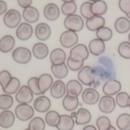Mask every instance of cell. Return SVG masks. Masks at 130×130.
<instances>
[{"label":"cell","instance_id":"cell-1","mask_svg":"<svg viewBox=\"0 0 130 130\" xmlns=\"http://www.w3.org/2000/svg\"><path fill=\"white\" fill-rule=\"evenodd\" d=\"M64 26L67 30L77 32L83 29L85 23L83 19L81 16L73 14L65 18Z\"/></svg>","mask_w":130,"mask_h":130},{"label":"cell","instance_id":"cell-2","mask_svg":"<svg viewBox=\"0 0 130 130\" xmlns=\"http://www.w3.org/2000/svg\"><path fill=\"white\" fill-rule=\"evenodd\" d=\"M95 73L93 68L85 66L78 71V80L82 85L91 86L95 82Z\"/></svg>","mask_w":130,"mask_h":130},{"label":"cell","instance_id":"cell-3","mask_svg":"<svg viewBox=\"0 0 130 130\" xmlns=\"http://www.w3.org/2000/svg\"><path fill=\"white\" fill-rule=\"evenodd\" d=\"M14 115L20 121H27L33 118L35 109L29 104H19L16 106Z\"/></svg>","mask_w":130,"mask_h":130},{"label":"cell","instance_id":"cell-4","mask_svg":"<svg viewBox=\"0 0 130 130\" xmlns=\"http://www.w3.org/2000/svg\"><path fill=\"white\" fill-rule=\"evenodd\" d=\"M21 15L20 12L15 9H10L6 11L3 16V23L8 28L13 29L20 24Z\"/></svg>","mask_w":130,"mask_h":130},{"label":"cell","instance_id":"cell-5","mask_svg":"<svg viewBox=\"0 0 130 130\" xmlns=\"http://www.w3.org/2000/svg\"><path fill=\"white\" fill-rule=\"evenodd\" d=\"M12 58L17 63L25 64L31 61L32 53L30 50L26 47H18L12 52Z\"/></svg>","mask_w":130,"mask_h":130},{"label":"cell","instance_id":"cell-6","mask_svg":"<svg viewBox=\"0 0 130 130\" xmlns=\"http://www.w3.org/2000/svg\"><path fill=\"white\" fill-rule=\"evenodd\" d=\"M89 56L88 48L84 44H77L71 49L70 56L71 59L78 61H85Z\"/></svg>","mask_w":130,"mask_h":130},{"label":"cell","instance_id":"cell-7","mask_svg":"<svg viewBox=\"0 0 130 130\" xmlns=\"http://www.w3.org/2000/svg\"><path fill=\"white\" fill-rule=\"evenodd\" d=\"M79 37L76 32L66 30L62 32L59 37V42L63 47L65 48H72L76 45Z\"/></svg>","mask_w":130,"mask_h":130},{"label":"cell","instance_id":"cell-8","mask_svg":"<svg viewBox=\"0 0 130 130\" xmlns=\"http://www.w3.org/2000/svg\"><path fill=\"white\" fill-rule=\"evenodd\" d=\"M98 108L102 113H111L116 108V101L113 96L105 95L99 100Z\"/></svg>","mask_w":130,"mask_h":130},{"label":"cell","instance_id":"cell-9","mask_svg":"<svg viewBox=\"0 0 130 130\" xmlns=\"http://www.w3.org/2000/svg\"><path fill=\"white\" fill-rule=\"evenodd\" d=\"M71 116L74 119L75 123L78 125H86L91 120V114L89 110L84 108L78 109L76 112H73Z\"/></svg>","mask_w":130,"mask_h":130},{"label":"cell","instance_id":"cell-10","mask_svg":"<svg viewBox=\"0 0 130 130\" xmlns=\"http://www.w3.org/2000/svg\"><path fill=\"white\" fill-rule=\"evenodd\" d=\"M15 98L20 104H29L33 100L34 94L27 85H23L16 93Z\"/></svg>","mask_w":130,"mask_h":130},{"label":"cell","instance_id":"cell-11","mask_svg":"<svg viewBox=\"0 0 130 130\" xmlns=\"http://www.w3.org/2000/svg\"><path fill=\"white\" fill-rule=\"evenodd\" d=\"M100 93L96 89L91 88L85 89L81 94L83 101L88 105H96L100 100Z\"/></svg>","mask_w":130,"mask_h":130},{"label":"cell","instance_id":"cell-12","mask_svg":"<svg viewBox=\"0 0 130 130\" xmlns=\"http://www.w3.org/2000/svg\"><path fill=\"white\" fill-rule=\"evenodd\" d=\"M121 89V83L116 79H111L104 84L103 86V93L105 95L113 96L120 93Z\"/></svg>","mask_w":130,"mask_h":130},{"label":"cell","instance_id":"cell-13","mask_svg":"<svg viewBox=\"0 0 130 130\" xmlns=\"http://www.w3.org/2000/svg\"><path fill=\"white\" fill-rule=\"evenodd\" d=\"M33 34V28L30 24L27 22L22 23L17 27L16 35L21 41H27L31 38Z\"/></svg>","mask_w":130,"mask_h":130},{"label":"cell","instance_id":"cell-14","mask_svg":"<svg viewBox=\"0 0 130 130\" xmlns=\"http://www.w3.org/2000/svg\"><path fill=\"white\" fill-rule=\"evenodd\" d=\"M51 102L50 98L43 94L36 98L33 103L35 110L41 113L48 112L51 108Z\"/></svg>","mask_w":130,"mask_h":130},{"label":"cell","instance_id":"cell-15","mask_svg":"<svg viewBox=\"0 0 130 130\" xmlns=\"http://www.w3.org/2000/svg\"><path fill=\"white\" fill-rule=\"evenodd\" d=\"M35 34L38 40L41 41H45L48 40L51 36V28L46 23H40L36 26Z\"/></svg>","mask_w":130,"mask_h":130},{"label":"cell","instance_id":"cell-16","mask_svg":"<svg viewBox=\"0 0 130 130\" xmlns=\"http://www.w3.org/2000/svg\"><path fill=\"white\" fill-rule=\"evenodd\" d=\"M43 15L49 21H56L60 15V10L56 4L50 3L44 6L43 9Z\"/></svg>","mask_w":130,"mask_h":130},{"label":"cell","instance_id":"cell-17","mask_svg":"<svg viewBox=\"0 0 130 130\" xmlns=\"http://www.w3.org/2000/svg\"><path fill=\"white\" fill-rule=\"evenodd\" d=\"M15 121V115L11 111L3 110L0 113V126L3 128H11Z\"/></svg>","mask_w":130,"mask_h":130},{"label":"cell","instance_id":"cell-18","mask_svg":"<svg viewBox=\"0 0 130 130\" xmlns=\"http://www.w3.org/2000/svg\"><path fill=\"white\" fill-rule=\"evenodd\" d=\"M66 93V85L62 80H56L53 83L50 88V93L53 98L55 99H61L64 96Z\"/></svg>","mask_w":130,"mask_h":130},{"label":"cell","instance_id":"cell-19","mask_svg":"<svg viewBox=\"0 0 130 130\" xmlns=\"http://www.w3.org/2000/svg\"><path fill=\"white\" fill-rule=\"evenodd\" d=\"M105 25V19L101 16L94 15L91 18L86 20V26L91 31H96L98 29Z\"/></svg>","mask_w":130,"mask_h":130},{"label":"cell","instance_id":"cell-20","mask_svg":"<svg viewBox=\"0 0 130 130\" xmlns=\"http://www.w3.org/2000/svg\"><path fill=\"white\" fill-rule=\"evenodd\" d=\"M40 12L37 8L30 6L24 8L23 11V17L28 23H35L40 19Z\"/></svg>","mask_w":130,"mask_h":130},{"label":"cell","instance_id":"cell-21","mask_svg":"<svg viewBox=\"0 0 130 130\" xmlns=\"http://www.w3.org/2000/svg\"><path fill=\"white\" fill-rule=\"evenodd\" d=\"M66 94L72 96L78 97L83 92V85L78 80L71 79L66 85Z\"/></svg>","mask_w":130,"mask_h":130},{"label":"cell","instance_id":"cell-22","mask_svg":"<svg viewBox=\"0 0 130 130\" xmlns=\"http://www.w3.org/2000/svg\"><path fill=\"white\" fill-rule=\"evenodd\" d=\"M53 83V78L50 74L44 73L41 74L38 78V86L42 95L50 89Z\"/></svg>","mask_w":130,"mask_h":130},{"label":"cell","instance_id":"cell-23","mask_svg":"<svg viewBox=\"0 0 130 130\" xmlns=\"http://www.w3.org/2000/svg\"><path fill=\"white\" fill-rule=\"evenodd\" d=\"M88 50L89 52L94 56H100L105 51V42L98 38L93 39L89 42Z\"/></svg>","mask_w":130,"mask_h":130},{"label":"cell","instance_id":"cell-24","mask_svg":"<svg viewBox=\"0 0 130 130\" xmlns=\"http://www.w3.org/2000/svg\"><path fill=\"white\" fill-rule=\"evenodd\" d=\"M33 56L38 59H45L48 56L49 48L44 43L39 42L33 45L32 48Z\"/></svg>","mask_w":130,"mask_h":130},{"label":"cell","instance_id":"cell-25","mask_svg":"<svg viewBox=\"0 0 130 130\" xmlns=\"http://www.w3.org/2000/svg\"><path fill=\"white\" fill-rule=\"evenodd\" d=\"M15 40L11 35H5L0 40V51L3 53H8L14 48Z\"/></svg>","mask_w":130,"mask_h":130},{"label":"cell","instance_id":"cell-26","mask_svg":"<svg viewBox=\"0 0 130 130\" xmlns=\"http://www.w3.org/2000/svg\"><path fill=\"white\" fill-rule=\"evenodd\" d=\"M66 59V53L63 49L55 48L51 51L50 55V59L51 64L58 65L65 63Z\"/></svg>","mask_w":130,"mask_h":130},{"label":"cell","instance_id":"cell-27","mask_svg":"<svg viewBox=\"0 0 130 130\" xmlns=\"http://www.w3.org/2000/svg\"><path fill=\"white\" fill-rule=\"evenodd\" d=\"M75 121L73 118L68 115H61L60 121L57 126L58 130H73Z\"/></svg>","mask_w":130,"mask_h":130},{"label":"cell","instance_id":"cell-28","mask_svg":"<svg viewBox=\"0 0 130 130\" xmlns=\"http://www.w3.org/2000/svg\"><path fill=\"white\" fill-rule=\"evenodd\" d=\"M62 105L65 110L68 111H74L79 105V99L78 97L66 94L63 98Z\"/></svg>","mask_w":130,"mask_h":130},{"label":"cell","instance_id":"cell-29","mask_svg":"<svg viewBox=\"0 0 130 130\" xmlns=\"http://www.w3.org/2000/svg\"><path fill=\"white\" fill-rule=\"evenodd\" d=\"M51 71L54 76L58 79H62L66 78L68 74V68L65 63L63 64L55 65L51 66Z\"/></svg>","mask_w":130,"mask_h":130},{"label":"cell","instance_id":"cell-30","mask_svg":"<svg viewBox=\"0 0 130 130\" xmlns=\"http://www.w3.org/2000/svg\"><path fill=\"white\" fill-rule=\"evenodd\" d=\"M115 28L118 33L125 34L130 30V20L126 17H120L115 21Z\"/></svg>","mask_w":130,"mask_h":130},{"label":"cell","instance_id":"cell-31","mask_svg":"<svg viewBox=\"0 0 130 130\" xmlns=\"http://www.w3.org/2000/svg\"><path fill=\"white\" fill-rule=\"evenodd\" d=\"M91 10L94 15L102 16L106 13L108 10V5L103 0H98L92 3Z\"/></svg>","mask_w":130,"mask_h":130},{"label":"cell","instance_id":"cell-32","mask_svg":"<svg viewBox=\"0 0 130 130\" xmlns=\"http://www.w3.org/2000/svg\"><path fill=\"white\" fill-rule=\"evenodd\" d=\"M20 85H21V83H20V79L16 77H12L6 87L3 89V91L6 94L12 95L17 93L18 91L20 88Z\"/></svg>","mask_w":130,"mask_h":130},{"label":"cell","instance_id":"cell-33","mask_svg":"<svg viewBox=\"0 0 130 130\" xmlns=\"http://www.w3.org/2000/svg\"><path fill=\"white\" fill-rule=\"evenodd\" d=\"M61 115L55 110H50L46 112L45 115L46 123L51 127H57L60 121Z\"/></svg>","mask_w":130,"mask_h":130},{"label":"cell","instance_id":"cell-34","mask_svg":"<svg viewBox=\"0 0 130 130\" xmlns=\"http://www.w3.org/2000/svg\"><path fill=\"white\" fill-rule=\"evenodd\" d=\"M116 125L120 130H130V115L123 113L116 120Z\"/></svg>","mask_w":130,"mask_h":130},{"label":"cell","instance_id":"cell-35","mask_svg":"<svg viewBox=\"0 0 130 130\" xmlns=\"http://www.w3.org/2000/svg\"><path fill=\"white\" fill-rule=\"evenodd\" d=\"M97 38L100 39L103 41H108L111 40L113 37V31L109 28L103 26L100 28L96 31Z\"/></svg>","mask_w":130,"mask_h":130},{"label":"cell","instance_id":"cell-36","mask_svg":"<svg viewBox=\"0 0 130 130\" xmlns=\"http://www.w3.org/2000/svg\"><path fill=\"white\" fill-rule=\"evenodd\" d=\"M116 104L120 108H124L129 106L130 96L126 92H120L118 93L115 98Z\"/></svg>","mask_w":130,"mask_h":130},{"label":"cell","instance_id":"cell-37","mask_svg":"<svg viewBox=\"0 0 130 130\" xmlns=\"http://www.w3.org/2000/svg\"><path fill=\"white\" fill-rule=\"evenodd\" d=\"M14 103V100L10 94L5 93L0 95V109L8 110L12 107Z\"/></svg>","mask_w":130,"mask_h":130},{"label":"cell","instance_id":"cell-38","mask_svg":"<svg viewBox=\"0 0 130 130\" xmlns=\"http://www.w3.org/2000/svg\"><path fill=\"white\" fill-rule=\"evenodd\" d=\"M45 128V122L41 117L33 118L28 124V128L30 130H44Z\"/></svg>","mask_w":130,"mask_h":130},{"label":"cell","instance_id":"cell-39","mask_svg":"<svg viewBox=\"0 0 130 130\" xmlns=\"http://www.w3.org/2000/svg\"><path fill=\"white\" fill-rule=\"evenodd\" d=\"M62 13L66 16L75 14L77 10V5L74 1L63 3L61 8Z\"/></svg>","mask_w":130,"mask_h":130},{"label":"cell","instance_id":"cell-40","mask_svg":"<svg viewBox=\"0 0 130 130\" xmlns=\"http://www.w3.org/2000/svg\"><path fill=\"white\" fill-rule=\"evenodd\" d=\"M119 55L122 58L130 59V43L129 41H123L120 44L118 48Z\"/></svg>","mask_w":130,"mask_h":130},{"label":"cell","instance_id":"cell-41","mask_svg":"<svg viewBox=\"0 0 130 130\" xmlns=\"http://www.w3.org/2000/svg\"><path fill=\"white\" fill-rule=\"evenodd\" d=\"M92 3L89 1H86L84 2L81 5L80 7V13L82 17L85 18L86 20L91 18L94 16L93 13H92L91 10Z\"/></svg>","mask_w":130,"mask_h":130},{"label":"cell","instance_id":"cell-42","mask_svg":"<svg viewBox=\"0 0 130 130\" xmlns=\"http://www.w3.org/2000/svg\"><path fill=\"white\" fill-rule=\"evenodd\" d=\"M27 86L34 95H42L38 86V78L31 77L28 79Z\"/></svg>","mask_w":130,"mask_h":130},{"label":"cell","instance_id":"cell-43","mask_svg":"<svg viewBox=\"0 0 130 130\" xmlns=\"http://www.w3.org/2000/svg\"><path fill=\"white\" fill-rule=\"evenodd\" d=\"M96 124L98 130H108L111 126L109 118L105 116L99 117L96 122Z\"/></svg>","mask_w":130,"mask_h":130},{"label":"cell","instance_id":"cell-44","mask_svg":"<svg viewBox=\"0 0 130 130\" xmlns=\"http://www.w3.org/2000/svg\"><path fill=\"white\" fill-rule=\"evenodd\" d=\"M66 65L69 70L73 71H78L84 66V61L74 60L70 57H68L66 60Z\"/></svg>","mask_w":130,"mask_h":130},{"label":"cell","instance_id":"cell-45","mask_svg":"<svg viewBox=\"0 0 130 130\" xmlns=\"http://www.w3.org/2000/svg\"><path fill=\"white\" fill-rule=\"evenodd\" d=\"M11 78V74L8 70H2L0 71V86L2 89L6 87Z\"/></svg>","mask_w":130,"mask_h":130},{"label":"cell","instance_id":"cell-46","mask_svg":"<svg viewBox=\"0 0 130 130\" xmlns=\"http://www.w3.org/2000/svg\"><path fill=\"white\" fill-rule=\"evenodd\" d=\"M118 6L120 10L126 15L130 13V0H119Z\"/></svg>","mask_w":130,"mask_h":130},{"label":"cell","instance_id":"cell-47","mask_svg":"<svg viewBox=\"0 0 130 130\" xmlns=\"http://www.w3.org/2000/svg\"><path fill=\"white\" fill-rule=\"evenodd\" d=\"M19 6L22 8H26L30 6L32 3V0H17Z\"/></svg>","mask_w":130,"mask_h":130},{"label":"cell","instance_id":"cell-48","mask_svg":"<svg viewBox=\"0 0 130 130\" xmlns=\"http://www.w3.org/2000/svg\"><path fill=\"white\" fill-rule=\"evenodd\" d=\"M8 6L6 3L3 0H0V16L5 14L7 11Z\"/></svg>","mask_w":130,"mask_h":130},{"label":"cell","instance_id":"cell-49","mask_svg":"<svg viewBox=\"0 0 130 130\" xmlns=\"http://www.w3.org/2000/svg\"><path fill=\"white\" fill-rule=\"evenodd\" d=\"M82 130H98V129L94 126L90 124V125L85 126L83 128Z\"/></svg>","mask_w":130,"mask_h":130},{"label":"cell","instance_id":"cell-50","mask_svg":"<svg viewBox=\"0 0 130 130\" xmlns=\"http://www.w3.org/2000/svg\"><path fill=\"white\" fill-rule=\"evenodd\" d=\"M63 3H67V2H71V1H74V0H61Z\"/></svg>","mask_w":130,"mask_h":130},{"label":"cell","instance_id":"cell-51","mask_svg":"<svg viewBox=\"0 0 130 130\" xmlns=\"http://www.w3.org/2000/svg\"><path fill=\"white\" fill-rule=\"evenodd\" d=\"M108 130H116V128H115V127L113 126H112V125H111V126L110 128H109V129H108Z\"/></svg>","mask_w":130,"mask_h":130},{"label":"cell","instance_id":"cell-52","mask_svg":"<svg viewBox=\"0 0 130 130\" xmlns=\"http://www.w3.org/2000/svg\"><path fill=\"white\" fill-rule=\"evenodd\" d=\"M89 2H91V3H93V2H95V1H98V0H88Z\"/></svg>","mask_w":130,"mask_h":130},{"label":"cell","instance_id":"cell-53","mask_svg":"<svg viewBox=\"0 0 130 130\" xmlns=\"http://www.w3.org/2000/svg\"><path fill=\"white\" fill-rule=\"evenodd\" d=\"M126 16H127V18H128V19H129V20H130V13H129V14H127V15H126Z\"/></svg>","mask_w":130,"mask_h":130},{"label":"cell","instance_id":"cell-54","mask_svg":"<svg viewBox=\"0 0 130 130\" xmlns=\"http://www.w3.org/2000/svg\"><path fill=\"white\" fill-rule=\"evenodd\" d=\"M128 41H129V42L130 43V32L129 33V35H128Z\"/></svg>","mask_w":130,"mask_h":130},{"label":"cell","instance_id":"cell-55","mask_svg":"<svg viewBox=\"0 0 130 130\" xmlns=\"http://www.w3.org/2000/svg\"><path fill=\"white\" fill-rule=\"evenodd\" d=\"M24 130H30V129H29V128H26V129H24Z\"/></svg>","mask_w":130,"mask_h":130},{"label":"cell","instance_id":"cell-56","mask_svg":"<svg viewBox=\"0 0 130 130\" xmlns=\"http://www.w3.org/2000/svg\"><path fill=\"white\" fill-rule=\"evenodd\" d=\"M129 109H130V101H129Z\"/></svg>","mask_w":130,"mask_h":130}]
</instances>
